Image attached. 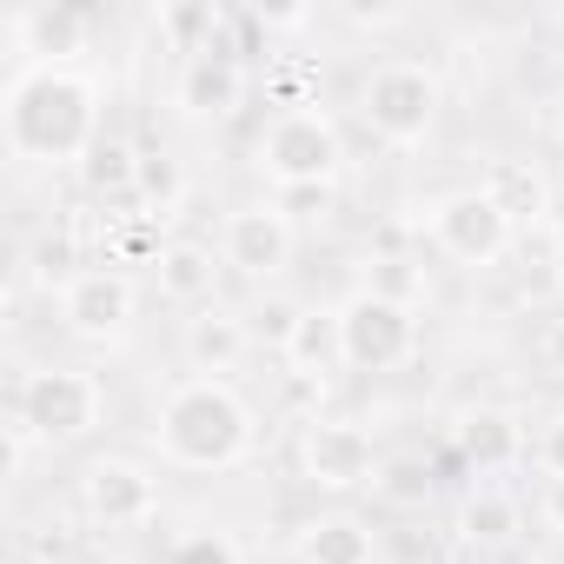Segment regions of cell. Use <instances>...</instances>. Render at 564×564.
Listing matches in <instances>:
<instances>
[{
    "instance_id": "cell-1",
    "label": "cell",
    "mask_w": 564,
    "mask_h": 564,
    "mask_svg": "<svg viewBox=\"0 0 564 564\" xmlns=\"http://www.w3.org/2000/svg\"><path fill=\"white\" fill-rule=\"evenodd\" d=\"M100 107L107 87L87 67H61V61H21V74L8 80V153L21 166H80L100 147Z\"/></svg>"
},
{
    "instance_id": "cell-2",
    "label": "cell",
    "mask_w": 564,
    "mask_h": 564,
    "mask_svg": "<svg viewBox=\"0 0 564 564\" xmlns=\"http://www.w3.org/2000/svg\"><path fill=\"white\" fill-rule=\"evenodd\" d=\"M252 438H259V419L232 379H180L153 405V452L173 471H193V478L232 471L252 458Z\"/></svg>"
},
{
    "instance_id": "cell-3",
    "label": "cell",
    "mask_w": 564,
    "mask_h": 564,
    "mask_svg": "<svg viewBox=\"0 0 564 564\" xmlns=\"http://www.w3.org/2000/svg\"><path fill=\"white\" fill-rule=\"evenodd\" d=\"M252 166L272 180V193H286V186H333L339 166H346V133H339V120H333L319 100L279 107V113L259 127Z\"/></svg>"
},
{
    "instance_id": "cell-4",
    "label": "cell",
    "mask_w": 564,
    "mask_h": 564,
    "mask_svg": "<svg viewBox=\"0 0 564 564\" xmlns=\"http://www.w3.org/2000/svg\"><path fill=\"white\" fill-rule=\"evenodd\" d=\"M438 107H445V87L425 61H379L366 80H359V120L372 140L412 153L438 133Z\"/></svg>"
},
{
    "instance_id": "cell-5",
    "label": "cell",
    "mask_w": 564,
    "mask_h": 564,
    "mask_svg": "<svg viewBox=\"0 0 564 564\" xmlns=\"http://www.w3.org/2000/svg\"><path fill=\"white\" fill-rule=\"evenodd\" d=\"M8 412H21V425L41 445H74V438H87L107 419V386L87 366H34L14 386Z\"/></svg>"
},
{
    "instance_id": "cell-6",
    "label": "cell",
    "mask_w": 564,
    "mask_h": 564,
    "mask_svg": "<svg viewBox=\"0 0 564 564\" xmlns=\"http://www.w3.org/2000/svg\"><path fill=\"white\" fill-rule=\"evenodd\" d=\"M293 465H300V478H306L313 491L352 498V491H372V485H379V465H386V452L372 445V432H366V425L313 412V419H300Z\"/></svg>"
},
{
    "instance_id": "cell-7",
    "label": "cell",
    "mask_w": 564,
    "mask_h": 564,
    "mask_svg": "<svg viewBox=\"0 0 564 564\" xmlns=\"http://www.w3.org/2000/svg\"><path fill=\"white\" fill-rule=\"evenodd\" d=\"M339 339H346V372H366V379L399 372L419 359V306L359 286L352 300H339Z\"/></svg>"
},
{
    "instance_id": "cell-8",
    "label": "cell",
    "mask_w": 564,
    "mask_h": 564,
    "mask_svg": "<svg viewBox=\"0 0 564 564\" xmlns=\"http://www.w3.org/2000/svg\"><path fill=\"white\" fill-rule=\"evenodd\" d=\"M425 232H432V246H438L452 265H471V272L498 265V259L511 252V239H518V226L505 219V206H498L485 186H458V193L432 199V206H425Z\"/></svg>"
},
{
    "instance_id": "cell-9",
    "label": "cell",
    "mask_w": 564,
    "mask_h": 564,
    "mask_svg": "<svg viewBox=\"0 0 564 564\" xmlns=\"http://www.w3.org/2000/svg\"><path fill=\"white\" fill-rule=\"evenodd\" d=\"M219 259H226V272H239V279H252V286L265 293L272 279H286V265H293V252H300V226L279 213L272 199H259V206H232L226 219H219Z\"/></svg>"
},
{
    "instance_id": "cell-10",
    "label": "cell",
    "mask_w": 564,
    "mask_h": 564,
    "mask_svg": "<svg viewBox=\"0 0 564 564\" xmlns=\"http://www.w3.org/2000/svg\"><path fill=\"white\" fill-rule=\"evenodd\" d=\"M246 94H252V74H246L239 47H226V41L186 54L180 74H173V113H180L186 127H219V120H232V113L246 107Z\"/></svg>"
},
{
    "instance_id": "cell-11",
    "label": "cell",
    "mask_w": 564,
    "mask_h": 564,
    "mask_svg": "<svg viewBox=\"0 0 564 564\" xmlns=\"http://www.w3.org/2000/svg\"><path fill=\"white\" fill-rule=\"evenodd\" d=\"M80 511L100 531H140V524L160 518V471L140 465V458H113L107 452V458H94L80 471Z\"/></svg>"
},
{
    "instance_id": "cell-12",
    "label": "cell",
    "mask_w": 564,
    "mask_h": 564,
    "mask_svg": "<svg viewBox=\"0 0 564 564\" xmlns=\"http://www.w3.org/2000/svg\"><path fill=\"white\" fill-rule=\"evenodd\" d=\"M54 313H61V333H74L87 346H107V339L133 333L140 286H133V272H120V265H87L74 286L54 300Z\"/></svg>"
},
{
    "instance_id": "cell-13",
    "label": "cell",
    "mask_w": 564,
    "mask_h": 564,
    "mask_svg": "<svg viewBox=\"0 0 564 564\" xmlns=\"http://www.w3.org/2000/svg\"><path fill=\"white\" fill-rule=\"evenodd\" d=\"M219 272H226V259H219V246H206V239H160L153 259H147L153 293H160L166 306H193V313L213 306Z\"/></svg>"
},
{
    "instance_id": "cell-14",
    "label": "cell",
    "mask_w": 564,
    "mask_h": 564,
    "mask_svg": "<svg viewBox=\"0 0 564 564\" xmlns=\"http://www.w3.org/2000/svg\"><path fill=\"white\" fill-rule=\"evenodd\" d=\"M252 326H246V313H232V306H199L186 326H180V352H186V366H193V379H226V372H239L246 359H252Z\"/></svg>"
},
{
    "instance_id": "cell-15",
    "label": "cell",
    "mask_w": 564,
    "mask_h": 564,
    "mask_svg": "<svg viewBox=\"0 0 564 564\" xmlns=\"http://www.w3.org/2000/svg\"><path fill=\"white\" fill-rule=\"evenodd\" d=\"M524 538V505H518V491H505V485H471L465 491V505H458V544L465 551H478V557H498V551H511Z\"/></svg>"
},
{
    "instance_id": "cell-16",
    "label": "cell",
    "mask_w": 564,
    "mask_h": 564,
    "mask_svg": "<svg viewBox=\"0 0 564 564\" xmlns=\"http://www.w3.org/2000/svg\"><path fill=\"white\" fill-rule=\"evenodd\" d=\"M286 359V372L293 379H333V372H346V339H339V306H306V319H300V333H293V346L279 352Z\"/></svg>"
},
{
    "instance_id": "cell-17",
    "label": "cell",
    "mask_w": 564,
    "mask_h": 564,
    "mask_svg": "<svg viewBox=\"0 0 564 564\" xmlns=\"http://www.w3.org/2000/svg\"><path fill=\"white\" fill-rule=\"evenodd\" d=\"M300 564H379V538L352 511H326L300 531Z\"/></svg>"
},
{
    "instance_id": "cell-18",
    "label": "cell",
    "mask_w": 564,
    "mask_h": 564,
    "mask_svg": "<svg viewBox=\"0 0 564 564\" xmlns=\"http://www.w3.org/2000/svg\"><path fill=\"white\" fill-rule=\"evenodd\" d=\"M140 153H147V147H133L127 133H100V147L80 160V186H87V199H100V206L133 199V186H140Z\"/></svg>"
},
{
    "instance_id": "cell-19",
    "label": "cell",
    "mask_w": 564,
    "mask_h": 564,
    "mask_svg": "<svg viewBox=\"0 0 564 564\" xmlns=\"http://www.w3.org/2000/svg\"><path fill=\"white\" fill-rule=\"evenodd\" d=\"M21 272H28V286H41V293H67L74 279L87 272L80 265V239H74V226H41L34 239H28V252H21Z\"/></svg>"
},
{
    "instance_id": "cell-20",
    "label": "cell",
    "mask_w": 564,
    "mask_h": 564,
    "mask_svg": "<svg viewBox=\"0 0 564 564\" xmlns=\"http://www.w3.org/2000/svg\"><path fill=\"white\" fill-rule=\"evenodd\" d=\"M478 186L505 206V219H511V226H524V219H538V226H544V213H551V186H544V173H538V166H524V160H491Z\"/></svg>"
},
{
    "instance_id": "cell-21",
    "label": "cell",
    "mask_w": 564,
    "mask_h": 564,
    "mask_svg": "<svg viewBox=\"0 0 564 564\" xmlns=\"http://www.w3.org/2000/svg\"><path fill=\"white\" fill-rule=\"evenodd\" d=\"M87 28H94V14H80V8H41V14H14V34L21 41H41V61H61V67H74V54H80V41H87Z\"/></svg>"
},
{
    "instance_id": "cell-22",
    "label": "cell",
    "mask_w": 564,
    "mask_h": 564,
    "mask_svg": "<svg viewBox=\"0 0 564 564\" xmlns=\"http://www.w3.org/2000/svg\"><path fill=\"white\" fill-rule=\"evenodd\" d=\"M458 445H465V458L478 465V478H491V471H505V465L518 458V445H524V438H518L511 412H491V405H485V412H471V419H465Z\"/></svg>"
},
{
    "instance_id": "cell-23",
    "label": "cell",
    "mask_w": 564,
    "mask_h": 564,
    "mask_svg": "<svg viewBox=\"0 0 564 564\" xmlns=\"http://www.w3.org/2000/svg\"><path fill=\"white\" fill-rule=\"evenodd\" d=\"M372 498H379V505H392V511H425V505L438 498V471H432L419 452H399V458H386V465H379Z\"/></svg>"
},
{
    "instance_id": "cell-24",
    "label": "cell",
    "mask_w": 564,
    "mask_h": 564,
    "mask_svg": "<svg viewBox=\"0 0 564 564\" xmlns=\"http://www.w3.org/2000/svg\"><path fill=\"white\" fill-rule=\"evenodd\" d=\"M180 199H186V166H180L166 147H147V153H140L133 206H140L147 219H166V213H180Z\"/></svg>"
},
{
    "instance_id": "cell-25",
    "label": "cell",
    "mask_w": 564,
    "mask_h": 564,
    "mask_svg": "<svg viewBox=\"0 0 564 564\" xmlns=\"http://www.w3.org/2000/svg\"><path fill=\"white\" fill-rule=\"evenodd\" d=\"M300 319H306V306H300V300H286V293H259V306L246 313L252 339H259V346H272V352H286V346H293Z\"/></svg>"
},
{
    "instance_id": "cell-26",
    "label": "cell",
    "mask_w": 564,
    "mask_h": 564,
    "mask_svg": "<svg viewBox=\"0 0 564 564\" xmlns=\"http://www.w3.org/2000/svg\"><path fill=\"white\" fill-rule=\"evenodd\" d=\"M272 206L286 213L293 226H319V219H333L339 193H333V186H286V193H272Z\"/></svg>"
},
{
    "instance_id": "cell-27",
    "label": "cell",
    "mask_w": 564,
    "mask_h": 564,
    "mask_svg": "<svg viewBox=\"0 0 564 564\" xmlns=\"http://www.w3.org/2000/svg\"><path fill=\"white\" fill-rule=\"evenodd\" d=\"M166 564H239V544L226 531H186Z\"/></svg>"
},
{
    "instance_id": "cell-28",
    "label": "cell",
    "mask_w": 564,
    "mask_h": 564,
    "mask_svg": "<svg viewBox=\"0 0 564 564\" xmlns=\"http://www.w3.org/2000/svg\"><path fill=\"white\" fill-rule=\"evenodd\" d=\"M372 293H386V300H405V306H419L432 286H425V272H412V259H386V272L372 279Z\"/></svg>"
},
{
    "instance_id": "cell-29",
    "label": "cell",
    "mask_w": 564,
    "mask_h": 564,
    "mask_svg": "<svg viewBox=\"0 0 564 564\" xmlns=\"http://www.w3.org/2000/svg\"><path fill=\"white\" fill-rule=\"evenodd\" d=\"M339 21H346V28H359V34H392V28H405V21H412V8H366V0H346Z\"/></svg>"
},
{
    "instance_id": "cell-30",
    "label": "cell",
    "mask_w": 564,
    "mask_h": 564,
    "mask_svg": "<svg viewBox=\"0 0 564 564\" xmlns=\"http://www.w3.org/2000/svg\"><path fill=\"white\" fill-rule=\"evenodd\" d=\"M531 452H538V471H544V478H564V412L544 419V432H538Z\"/></svg>"
},
{
    "instance_id": "cell-31",
    "label": "cell",
    "mask_w": 564,
    "mask_h": 564,
    "mask_svg": "<svg viewBox=\"0 0 564 564\" xmlns=\"http://www.w3.org/2000/svg\"><path fill=\"white\" fill-rule=\"evenodd\" d=\"M319 14L313 8H259L252 14V28H265V34H300V28H313Z\"/></svg>"
},
{
    "instance_id": "cell-32",
    "label": "cell",
    "mask_w": 564,
    "mask_h": 564,
    "mask_svg": "<svg viewBox=\"0 0 564 564\" xmlns=\"http://www.w3.org/2000/svg\"><path fill=\"white\" fill-rule=\"evenodd\" d=\"M538 366H544L551 379H564V319H544V333H538Z\"/></svg>"
},
{
    "instance_id": "cell-33",
    "label": "cell",
    "mask_w": 564,
    "mask_h": 564,
    "mask_svg": "<svg viewBox=\"0 0 564 564\" xmlns=\"http://www.w3.org/2000/svg\"><path fill=\"white\" fill-rule=\"evenodd\" d=\"M538 524H544L551 538H564V478H544V491H538Z\"/></svg>"
},
{
    "instance_id": "cell-34",
    "label": "cell",
    "mask_w": 564,
    "mask_h": 564,
    "mask_svg": "<svg viewBox=\"0 0 564 564\" xmlns=\"http://www.w3.org/2000/svg\"><path fill=\"white\" fill-rule=\"evenodd\" d=\"M544 239H551V252L564 259V193H551V213H544Z\"/></svg>"
},
{
    "instance_id": "cell-35",
    "label": "cell",
    "mask_w": 564,
    "mask_h": 564,
    "mask_svg": "<svg viewBox=\"0 0 564 564\" xmlns=\"http://www.w3.org/2000/svg\"><path fill=\"white\" fill-rule=\"evenodd\" d=\"M551 133H557V147H564V94L551 100Z\"/></svg>"
},
{
    "instance_id": "cell-36",
    "label": "cell",
    "mask_w": 564,
    "mask_h": 564,
    "mask_svg": "<svg viewBox=\"0 0 564 564\" xmlns=\"http://www.w3.org/2000/svg\"><path fill=\"white\" fill-rule=\"evenodd\" d=\"M386 564H432V557H386Z\"/></svg>"
},
{
    "instance_id": "cell-37",
    "label": "cell",
    "mask_w": 564,
    "mask_h": 564,
    "mask_svg": "<svg viewBox=\"0 0 564 564\" xmlns=\"http://www.w3.org/2000/svg\"><path fill=\"white\" fill-rule=\"evenodd\" d=\"M478 564H498V557H478Z\"/></svg>"
}]
</instances>
